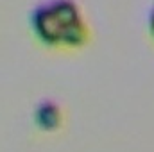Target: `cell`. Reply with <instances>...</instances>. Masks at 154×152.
I'll use <instances>...</instances> for the list:
<instances>
[{"mask_svg": "<svg viewBox=\"0 0 154 152\" xmlns=\"http://www.w3.org/2000/svg\"><path fill=\"white\" fill-rule=\"evenodd\" d=\"M32 29L45 43L82 45L86 39L84 25L79 20V9L72 0H52L34 9Z\"/></svg>", "mask_w": 154, "mask_h": 152, "instance_id": "1", "label": "cell"}, {"mask_svg": "<svg viewBox=\"0 0 154 152\" xmlns=\"http://www.w3.org/2000/svg\"><path fill=\"white\" fill-rule=\"evenodd\" d=\"M34 120L41 131H56L61 123V111L56 102L43 100L39 102L34 113Z\"/></svg>", "mask_w": 154, "mask_h": 152, "instance_id": "2", "label": "cell"}, {"mask_svg": "<svg viewBox=\"0 0 154 152\" xmlns=\"http://www.w3.org/2000/svg\"><path fill=\"white\" fill-rule=\"evenodd\" d=\"M151 32H152V36H154V13L151 14Z\"/></svg>", "mask_w": 154, "mask_h": 152, "instance_id": "3", "label": "cell"}]
</instances>
